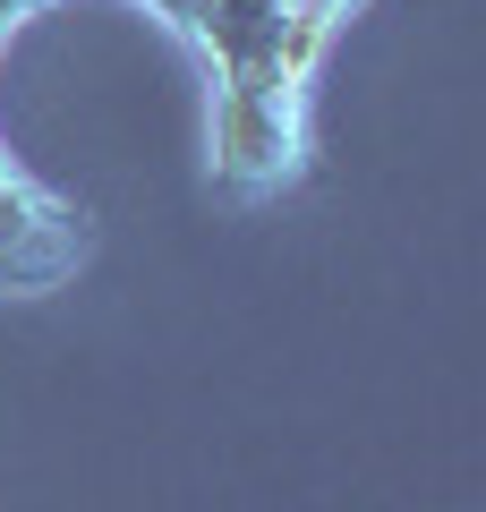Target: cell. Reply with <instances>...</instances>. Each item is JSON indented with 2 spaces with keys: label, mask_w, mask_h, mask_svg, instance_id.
Here are the masks:
<instances>
[{
  "label": "cell",
  "mask_w": 486,
  "mask_h": 512,
  "mask_svg": "<svg viewBox=\"0 0 486 512\" xmlns=\"http://www.w3.org/2000/svg\"><path fill=\"white\" fill-rule=\"evenodd\" d=\"M214 60V171L239 197H273L307 171V77L359 0H154Z\"/></svg>",
  "instance_id": "6da1fadb"
},
{
  "label": "cell",
  "mask_w": 486,
  "mask_h": 512,
  "mask_svg": "<svg viewBox=\"0 0 486 512\" xmlns=\"http://www.w3.org/2000/svg\"><path fill=\"white\" fill-rule=\"evenodd\" d=\"M94 256V214L0 154V291H52Z\"/></svg>",
  "instance_id": "7a4b0ae2"
}]
</instances>
